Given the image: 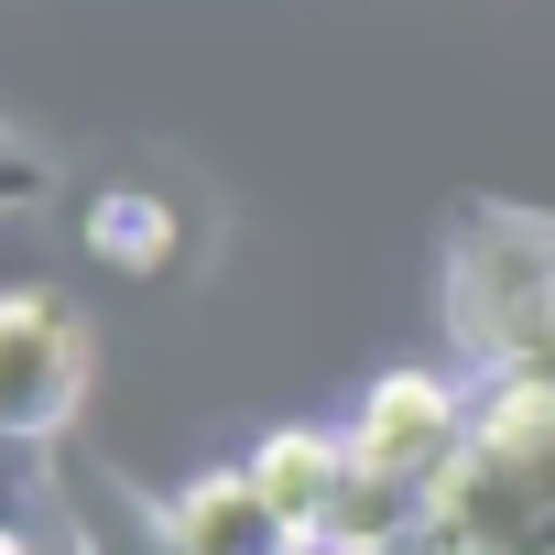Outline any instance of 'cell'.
Masks as SVG:
<instances>
[{
	"label": "cell",
	"instance_id": "1",
	"mask_svg": "<svg viewBox=\"0 0 555 555\" xmlns=\"http://www.w3.org/2000/svg\"><path fill=\"white\" fill-rule=\"evenodd\" d=\"M447 349L468 382H512L555 360V207L457 196L447 207Z\"/></svg>",
	"mask_w": 555,
	"mask_h": 555
},
{
	"label": "cell",
	"instance_id": "2",
	"mask_svg": "<svg viewBox=\"0 0 555 555\" xmlns=\"http://www.w3.org/2000/svg\"><path fill=\"white\" fill-rule=\"evenodd\" d=\"M436 555H555V371L479 382L468 447L425 501Z\"/></svg>",
	"mask_w": 555,
	"mask_h": 555
},
{
	"label": "cell",
	"instance_id": "3",
	"mask_svg": "<svg viewBox=\"0 0 555 555\" xmlns=\"http://www.w3.org/2000/svg\"><path fill=\"white\" fill-rule=\"evenodd\" d=\"M88 414V317L55 284H0V436L77 447Z\"/></svg>",
	"mask_w": 555,
	"mask_h": 555
},
{
	"label": "cell",
	"instance_id": "4",
	"mask_svg": "<svg viewBox=\"0 0 555 555\" xmlns=\"http://www.w3.org/2000/svg\"><path fill=\"white\" fill-rule=\"evenodd\" d=\"M468 414H479V392H457L447 371H371L338 436H349V468L360 479H382L403 501H436V479L468 447Z\"/></svg>",
	"mask_w": 555,
	"mask_h": 555
},
{
	"label": "cell",
	"instance_id": "5",
	"mask_svg": "<svg viewBox=\"0 0 555 555\" xmlns=\"http://www.w3.org/2000/svg\"><path fill=\"white\" fill-rule=\"evenodd\" d=\"M164 533H175V555H306V533L261 501L250 468H196V479H175V490H164Z\"/></svg>",
	"mask_w": 555,
	"mask_h": 555
},
{
	"label": "cell",
	"instance_id": "6",
	"mask_svg": "<svg viewBox=\"0 0 555 555\" xmlns=\"http://www.w3.org/2000/svg\"><path fill=\"white\" fill-rule=\"evenodd\" d=\"M55 512H66V544L77 555H175L164 501H142L99 447H55Z\"/></svg>",
	"mask_w": 555,
	"mask_h": 555
},
{
	"label": "cell",
	"instance_id": "7",
	"mask_svg": "<svg viewBox=\"0 0 555 555\" xmlns=\"http://www.w3.org/2000/svg\"><path fill=\"white\" fill-rule=\"evenodd\" d=\"M240 468L261 479V501L284 512L306 544H327V522H338V501H349V436H327V425H272Z\"/></svg>",
	"mask_w": 555,
	"mask_h": 555
},
{
	"label": "cell",
	"instance_id": "8",
	"mask_svg": "<svg viewBox=\"0 0 555 555\" xmlns=\"http://www.w3.org/2000/svg\"><path fill=\"white\" fill-rule=\"evenodd\" d=\"M88 250H99L109 272H175L185 218H175L153 185H99V196H88Z\"/></svg>",
	"mask_w": 555,
	"mask_h": 555
},
{
	"label": "cell",
	"instance_id": "9",
	"mask_svg": "<svg viewBox=\"0 0 555 555\" xmlns=\"http://www.w3.org/2000/svg\"><path fill=\"white\" fill-rule=\"evenodd\" d=\"M55 175H66V164H55V142H34L23 120H0V218L44 207V196H55Z\"/></svg>",
	"mask_w": 555,
	"mask_h": 555
},
{
	"label": "cell",
	"instance_id": "10",
	"mask_svg": "<svg viewBox=\"0 0 555 555\" xmlns=\"http://www.w3.org/2000/svg\"><path fill=\"white\" fill-rule=\"evenodd\" d=\"M34 512H55V447L0 436V522H34Z\"/></svg>",
	"mask_w": 555,
	"mask_h": 555
},
{
	"label": "cell",
	"instance_id": "11",
	"mask_svg": "<svg viewBox=\"0 0 555 555\" xmlns=\"http://www.w3.org/2000/svg\"><path fill=\"white\" fill-rule=\"evenodd\" d=\"M0 555H44V544H34V522H0Z\"/></svg>",
	"mask_w": 555,
	"mask_h": 555
},
{
	"label": "cell",
	"instance_id": "12",
	"mask_svg": "<svg viewBox=\"0 0 555 555\" xmlns=\"http://www.w3.org/2000/svg\"><path fill=\"white\" fill-rule=\"evenodd\" d=\"M392 555H436V544H392Z\"/></svg>",
	"mask_w": 555,
	"mask_h": 555
},
{
	"label": "cell",
	"instance_id": "13",
	"mask_svg": "<svg viewBox=\"0 0 555 555\" xmlns=\"http://www.w3.org/2000/svg\"><path fill=\"white\" fill-rule=\"evenodd\" d=\"M306 555H338V544H306Z\"/></svg>",
	"mask_w": 555,
	"mask_h": 555
}]
</instances>
